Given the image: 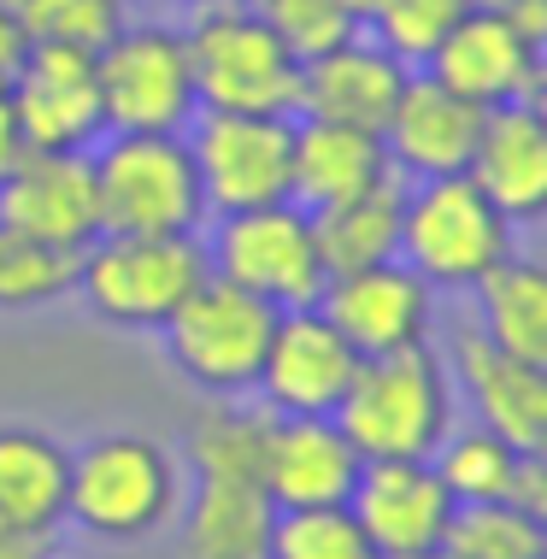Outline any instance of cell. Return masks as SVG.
Returning <instances> with one entry per match:
<instances>
[{
  "instance_id": "cell-1",
  "label": "cell",
  "mask_w": 547,
  "mask_h": 559,
  "mask_svg": "<svg viewBox=\"0 0 547 559\" xmlns=\"http://www.w3.org/2000/svg\"><path fill=\"white\" fill-rule=\"evenodd\" d=\"M265 406L212 401L189 425L194 495L182 501V559H265L277 501L260 477Z\"/></svg>"
},
{
  "instance_id": "cell-2",
  "label": "cell",
  "mask_w": 547,
  "mask_h": 559,
  "mask_svg": "<svg viewBox=\"0 0 547 559\" xmlns=\"http://www.w3.org/2000/svg\"><path fill=\"white\" fill-rule=\"evenodd\" d=\"M453 406H460V389H453L448 359L430 342H418L359 359L336 406V425L365 460H430L453 430Z\"/></svg>"
},
{
  "instance_id": "cell-3",
  "label": "cell",
  "mask_w": 547,
  "mask_h": 559,
  "mask_svg": "<svg viewBox=\"0 0 547 559\" xmlns=\"http://www.w3.org/2000/svg\"><path fill=\"white\" fill-rule=\"evenodd\" d=\"M182 512V460L142 430L95 436L71 453L66 519L95 542H147Z\"/></svg>"
},
{
  "instance_id": "cell-4",
  "label": "cell",
  "mask_w": 547,
  "mask_h": 559,
  "mask_svg": "<svg viewBox=\"0 0 547 559\" xmlns=\"http://www.w3.org/2000/svg\"><path fill=\"white\" fill-rule=\"evenodd\" d=\"M194 95L212 112H277L295 118L300 107V59L253 0H201L189 29Z\"/></svg>"
},
{
  "instance_id": "cell-5",
  "label": "cell",
  "mask_w": 547,
  "mask_h": 559,
  "mask_svg": "<svg viewBox=\"0 0 547 559\" xmlns=\"http://www.w3.org/2000/svg\"><path fill=\"white\" fill-rule=\"evenodd\" d=\"M95 159L100 230L112 236H194L206 218L201 171L189 135L165 130H106Z\"/></svg>"
},
{
  "instance_id": "cell-6",
  "label": "cell",
  "mask_w": 547,
  "mask_h": 559,
  "mask_svg": "<svg viewBox=\"0 0 547 559\" xmlns=\"http://www.w3.org/2000/svg\"><path fill=\"white\" fill-rule=\"evenodd\" d=\"M212 277L206 241L194 236H112L100 230L78 253L83 307L112 330H165L171 312Z\"/></svg>"
},
{
  "instance_id": "cell-7",
  "label": "cell",
  "mask_w": 547,
  "mask_h": 559,
  "mask_svg": "<svg viewBox=\"0 0 547 559\" xmlns=\"http://www.w3.org/2000/svg\"><path fill=\"white\" fill-rule=\"evenodd\" d=\"M512 224L471 183V171L418 177L401 206V260L430 289H477L495 265L512 260Z\"/></svg>"
},
{
  "instance_id": "cell-8",
  "label": "cell",
  "mask_w": 547,
  "mask_h": 559,
  "mask_svg": "<svg viewBox=\"0 0 547 559\" xmlns=\"http://www.w3.org/2000/svg\"><path fill=\"white\" fill-rule=\"evenodd\" d=\"M271 330H277V307L224 277H206L182 307L171 312V324L159 330L171 366L201 389L206 401H241L253 395L265 366Z\"/></svg>"
},
{
  "instance_id": "cell-9",
  "label": "cell",
  "mask_w": 547,
  "mask_h": 559,
  "mask_svg": "<svg viewBox=\"0 0 547 559\" xmlns=\"http://www.w3.org/2000/svg\"><path fill=\"white\" fill-rule=\"evenodd\" d=\"M206 260H212V277L271 300L277 312L318 307V295H324V283H330V265H324V253H318L312 213L300 201L218 213V236H212Z\"/></svg>"
},
{
  "instance_id": "cell-10",
  "label": "cell",
  "mask_w": 547,
  "mask_h": 559,
  "mask_svg": "<svg viewBox=\"0 0 547 559\" xmlns=\"http://www.w3.org/2000/svg\"><path fill=\"white\" fill-rule=\"evenodd\" d=\"M106 130H165L182 135L201 112L189 41L171 24H124L95 53Z\"/></svg>"
},
{
  "instance_id": "cell-11",
  "label": "cell",
  "mask_w": 547,
  "mask_h": 559,
  "mask_svg": "<svg viewBox=\"0 0 547 559\" xmlns=\"http://www.w3.org/2000/svg\"><path fill=\"white\" fill-rule=\"evenodd\" d=\"M189 154H194V171H201L206 213H248V206L288 201L295 118L201 107L189 124Z\"/></svg>"
},
{
  "instance_id": "cell-12",
  "label": "cell",
  "mask_w": 547,
  "mask_h": 559,
  "mask_svg": "<svg viewBox=\"0 0 547 559\" xmlns=\"http://www.w3.org/2000/svg\"><path fill=\"white\" fill-rule=\"evenodd\" d=\"M354 371H359L354 342L318 307H295V312H277L253 395L277 418H336Z\"/></svg>"
},
{
  "instance_id": "cell-13",
  "label": "cell",
  "mask_w": 547,
  "mask_h": 559,
  "mask_svg": "<svg viewBox=\"0 0 547 559\" xmlns=\"http://www.w3.org/2000/svg\"><path fill=\"white\" fill-rule=\"evenodd\" d=\"M318 312L354 342L359 359H371V354H394V347L430 342L436 289L406 260H383V265L336 271V277L324 283V295H318Z\"/></svg>"
},
{
  "instance_id": "cell-14",
  "label": "cell",
  "mask_w": 547,
  "mask_h": 559,
  "mask_svg": "<svg viewBox=\"0 0 547 559\" xmlns=\"http://www.w3.org/2000/svg\"><path fill=\"white\" fill-rule=\"evenodd\" d=\"M347 512L383 559H424L448 542L453 495L430 460H365Z\"/></svg>"
},
{
  "instance_id": "cell-15",
  "label": "cell",
  "mask_w": 547,
  "mask_h": 559,
  "mask_svg": "<svg viewBox=\"0 0 547 559\" xmlns=\"http://www.w3.org/2000/svg\"><path fill=\"white\" fill-rule=\"evenodd\" d=\"M7 95L19 107L29 147L41 154H88L106 135L95 53L83 48H29Z\"/></svg>"
},
{
  "instance_id": "cell-16",
  "label": "cell",
  "mask_w": 547,
  "mask_h": 559,
  "mask_svg": "<svg viewBox=\"0 0 547 559\" xmlns=\"http://www.w3.org/2000/svg\"><path fill=\"white\" fill-rule=\"evenodd\" d=\"M0 224L29 241L83 253L100 236V194L88 154H29L0 177Z\"/></svg>"
},
{
  "instance_id": "cell-17",
  "label": "cell",
  "mask_w": 547,
  "mask_h": 559,
  "mask_svg": "<svg viewBox=\"0 0 547 559\" xmlns=\"http://www.w3.org/2000/svg\"><path fill=\"white\" fill-rule=\"evenodd\" d=\"M453 389L471 401L483 430H495L500 442H512L530 460V453L547 448V371L524 366L519 354H507L500 342H489L477 324L453 336Z\"/></svg>"
},
{
  "instance_id": "cell-18",
  "label": "cell",
  "mask_w": 547,
  "mask_h": 559,
  "mask_svg": "<svg viewBox=\"0 0 547 559\" xmlns=\"http://www.w3.org/2000/svg\"><path fill=\"white\" fill-rule=\"evenodd\" d=\"M483 118H489V107H477V100H465L460 88L436 83L430 71H413L406 88H401V100H394V112H389V124H383L389 165L406 177V183L471 171Z\"/></svg>"
},
{
  "instance_id": "cell-19",
  "label": "cell",
  "mask_w": 547,
  "mask_h": 559,
  "mask_svg": "<svg viewBox=\"0 0 547 559\" xmlns=\"http://www.w3.org/2000/svg\"><path fill=\"white\" fill-rule=\"evenodd\" d=\"M424 71H430L436 83L460 88V95L477 100V107H512V100H530L542 53L519 36V24H512L500 7L477 0V7L448 29V41L430 53Z\"/></svg>"
},
{
  "instance_id": "cell-20",
  "label": "cell",
  "mask_w": 547,
  "mask_h": 559,
  "mask_svg": "<svg viewBox=\"0 0 547 559\" xmlns=\"http://www.w3.org/2000/svg\"><path fill=\"white\" fill-rule=\"evenodd\" d=\"M365 453L347 442V430L336 418H277L265 425V453H260V477L271 489L277 512L288 507H347L359 483Z\"/></svg>"
},
{
  "instance_id": "cell-21",
  "label": "cell",
  "mask_w": 547,
  "mask_h": 559,
  "mask_svg": "<svg viewBox=\"0 0 547 559\" xmlns=\"http://www.w3.org/2000/svg\"><path fill=\"white\" fill-rule=\"evenodd\" d=\"M413 66H401L377 36H359L342 41V48L318 53L300 66V118H330V124H359V130H377L383 135L394 100H401Z\"/></svg>"
},
{
  "instance_id": "cell-22",
  "label": "cell",
  "mask_w": 547,
  "mask_h": 559,
  "mask_svg": "<svg viewBox=\"0 0 547 559\" xmlns=\"http://www.w3.org/2000/svg\"><path fill=\"white\" fill-rule=\"evenodd\" d=\"M471 183L507 213L512 224L547 218V118L530 100L489 107L471 154Z\"/></svg>"
},
{
  "instance_id": "cell-23",
  "label": "cell",
  "mask_w": 547,
  "mask_h": 559,
  "mask_svg": "<svg viewBox=\"0 0 547 559\" xmlns=\"http://www.w3.org/2000/svg\"><path fill=\"white\" fill-rule=\"evenodd\" d=\"M401 177L389 165V147L377 130L359 124H330V118H300L295 124V159H288V201H300L307 213H324L336 201Z\"/></svg>"
},
{
  "instance_id": "cell-24",
  "label": "cell",
  "mask_w": 547,
  "mask_h": 559,
  "mask_svg": "<svg viewBox=\"0 0 547 559\" xmlns=\"http://www.w3.org/2000/svg\"><path fill=\"white\" fill-rule=\"evenodd\" d=\"M71 501V448L41 425H0V519L59 536Z\"/></svg>"
},
{
  "instance_id": "cell-25",
  "label": "cell",
  "mask_w": 547,
  "mask_h": 559,
  "mask_svg": "<svg viewBox=\"0 0 547 559\" xmlns=\"http://www.w3.org/2000/svg\"><path fill=\"white\" fill-rule=\"evenodd\" d=\"M401 206H406V177H389V183L365 189L354 201H336L324 213H312L318 253H324L330 277L336 271L401 260Z\"/></svg>"
},
{
  "instance_id": "cell-26",
  "label": "cell",
  "mask_w": 547,
  "mask_h": 559,
  "mask_svg": "<svg viewBox=\"0 0 547 559\" xmlns=\"http://www.w3.org/2000/svg\"><path fill=\"white\" fill-rule=\"evenodd\" d=\"M477 330L489 342H500L507 354H519L524 366L547 371V265L519 260L495 265L477 283Z\"/></svg>"
},
{
  "instance_id": "cell-27",
  "label": "cell",
  "mask_w": 547,
  "mask_h": 559,
  "mask_svg": "<svg viewBox=\"0 0 547 559\" xmlns=\"http://www.w3.org/2000/svg\"><path fill=\"white\" fill-rule=\"evenodd\" d=\"M436 477L448 483L453 507H477V501H519L524 489V453L512 442H500L495 430L471 425L448 430V442L430 453Z\"/></svg>"
},
{
  "instance_id": "cell-28",
  "label": "cell",
  "mask_w": 547,
  "mask_h": 559,
  "mask_svg": "<svg viewBox=\"0 0 547 559\" xmlns=\"http://www.w3.org/2000/svg\"><path fill=\"white\" fill-rule=\"evenodd\" d=\"M29 36V48H83L100 53L130 24L124 0H0Z\"/></svg>"
},
{
  "instance_id": "cell-29",
  "label": "cell",
  "mask_w": 547,
  "mask_h": 559,
  "mask_svg": "<svg viewBox=\"0 0 547 559\" xmlns=\"http://www.w3.org/2000/svg\"><path fill=\"white\" fill-rule=\"evenodd\" d=\"M78 289V253L29 241L19 230L0 224V312H29V307H53Z\"/></svg>"
},
{
  "instance_id": "cell-30",
  "label": "cell",
  "mask_w": 547,
  "mask_h": 559,
  "mask_svg": "<svg viewBox=\"0 0 547 559\" xmlns=\"http://www.w3.org/2000/svg\"><path fill=\"white\" fill-rule=\"evenodd\" d=\"M442 548L460 554V559H536L547 548V524L524 501L453 507V524H448Z\"/></svg>"
},
{
  "instance_id": "cell-31",
  "label": "cell",
  "mask_w": 547,
  "mask_h": 559,
  "mask_svg": "<svg viewBox=\"0 0 547 559\" xmlns=\"http://www.w3.org/2000/svg\"><path fill=\"white\" fill-rule=\"evenodd\" d=\"M477 0H377L365 12V36H377L401 66H430V53L448 41V29L465 19Z\"/></svg>"
},
{
  "instance_id": "cell-32",
  "label": "cell",
  "mask_w": 547,
  "mask_h": 559,
  "mask_svg": "<svg viewBox=\"0 0 547 559\" xmlns=\"http://www.w3.org/2000/svg\"><path fill=\"white\" fill-rule=\"evenodd\" d=\"M265 559H383L347 507H288L271 524Z\"/></svg>"
},
{
  "instance_id": "cell-33",
  "label": "cell",
  "mask_w": 547,
  "mask_h": 559,
  "mask_svg": "<svg viewBox=\"0 0 547 559\" xmlns=\"http://www.w3.org/2000/svg\"><path fill=\"white\" fill-rule=\"evenodd\" d=\"M253 7L271 19V29L283 36V48L307 66V59L342 48V41H354L365 19L347 0H253Z\"/></svg>"
},
{
  "instance_id": "cell-34",
  "label": "cell",
  "mask_w": 547,
  "mask_h": 559,
  "mask_svg": "<svg viewBox=\"0 0 547 559\" xmlns=\"http://www.w3.org/2000/svg\"><path fill=\"white\" fill-rule=\"evenodd\" d=\"M489 7L507 12V19L519 24V36H524L536 53H547V0H489Z\"/></svg>"
},
{
  "instance_id": "cell-35",
  "label": "cell",
  "mask_w": 547,
  "mask_h": 559,
  "mask_svg": "<svg viewBox=\"0 0 547 559\" xmlns=\"http://www.w3.org/2000/svg\"><path fill=\"white\" fill-rule=\"evenodd\" d=\"M0 559H53V536L0 519Z\"/></svg>"
},
{
  "instance_id": "cell-36",
  "label": "cell",
  "mask_w": 547,
  "mask_h": 559,
  "mask_svg": "<svg viewBox=\"0 0 547 559\" xmlns=\"http://www.w3.org/2000/svg\"><path fill=\"white\" fill-rule=\"evenodd\" d=\"M24 53H29V36L19 29V19H12L7 7H0V95L12 88V78H19Z\"/></svg>"
},
{
  "instance_id": "cell-37",
  "label": "cell",
  "mask_w": 547,
  "mask_h": 559,
  "mask_svg": "<svg viewBox=\"0 0 547 559\" xmlns=\"http://www.w3.org/2000/svg\"><path fill=\"white\" fill-rule=\"evenodd\" d=\"M24 154H29V135L19 124V107H12V95H0V177H7Z\"/></svg>"
},
{
  "instance_id": "cell-38",
  "label": "cell",
  "mask_w": 547,
  "mask_h": 559,
  "mask_svg": "<svg viewBox=\"0 0 547 559\" xmlns=\"http://www.w3.org/2000/svg\"><path fill=\"white\" fill-rule=\"evenodd\" d=\"M519 501H524V507L547 524V448L524 460V489H519Z\"/></svg>"
},
{
  "instance_id": "cell-39",
  "label": "cell",
  "mask_w": 547,
  "mask_h": 559,
  "mask_svg": "<svg viewBox=\"0 0 547 559\" xmlns=\"http://www.w3.org/2000/svg\"><path fill=\"white\" fill-rule=\"evenodd\" d=\"M530 107H536L547 118V53H542V71H536V83H530Z\"/></svg>"
},
{
  "instance_id": "cell-40",
  "label": "cell",
  "mask_w": 547,
  "mask_h": 559,
  "mask_svg": "<svg viewBox=\"0 0 547 559\" xmlns=\"http://www.w3.org/2000/svg\"><path fill=\"white\" fill-rule=\"evenodd\" d=\"M347 7H354V12H359V19H365V12H371V7H377V0H347Z\"/></svg>"
},
{
  "instance_id": "cell-41",
  "label": "cell",
  "mask_w": 547,
  "mask_h": 559,
  "mask_svg": "<svg viewBox=\"0 0 547 559\" xmlns=\"http://www.w3.org/2000/svg\"><path fill=\"white\" fill-rule=\"evenodd\" d=\"M424 559H460V554H448V548H436V554H424Z\"/></svg>"
},
{
  "instance_id": "cell-42",
  "label": "cell",
  "mask_w": 547,
  "mask_h": 559,
  "mask_svg": "<svg viewBox=\"0 0 547 559\" xmlns=\"http://www.w3.org/2000/svg\"><path fill=\"white\" fill-rule=\"evenodd\" d=\"M177 7H201V0H177Z\"/></svg>"
},
{
  "instance_id": "cell-43",
  "label": "cell",
  "mask_w": 547,
  "mask_h": 559,
  "mask_svg": "<svg viewBox=\"0 0 547 559\" xmlns=\"http://www.w3.org/2000/svg\"><path fill=\"white\" fill-rule=\"evenodd\" d=\"M536 559H547V548H542V554H536Z\"/></svg>"
}]
</instances>
